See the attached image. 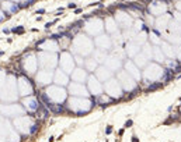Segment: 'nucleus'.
<instances>
[{
  "label": "nucleus",
  "instance_id": "nucleus-52",
  "mask_svg": "<svg viewBox=\"0 0 181 142\" xmlns=\"http://www.w3.org/2000/svg\"><path fill=\"white\" fill-rule=\"evenodd\" d=\"M132 142H139V139L136 138V135H134V136H132Z\"/></svg>",
  "mask_w": 181,
  "mask_h": 142
},
{
  "label": "nucleus",
  "instance_id": "nucleus-15",
  "mask_svg": "<svg viewBox=\"0 0 181 142\" xmlns=\"http://www.w3.org/2000/svg\"><path fill=\"white\" fill-rule=\"evenodd\" d=\"M114 18L117 21L118 26L121 28V31H126V29H131L132 25H134V18L131 17V14L125 11V10H119V11H115L114 14Z\"/></svg>",
  "mask_w": 181,
  "mask_h": 142
},
{
  "label": "nucleus",
  "instance_id": "nucleus-38",
  "mask_svg": "<svg viewBox=\"0 0 181 142\" xmlns=\"http://www.w3.org/2000/svg\"><path fill=\"white\" fill-rule=\"evenodd\" d=\"M142 53H143V54L149 58V61H150V60H153V45H152L150 42H149V43L146 42L145 45L142 46Z\"/></svg>",
  "mask_w": 181,
  "mask_h": 142
},
{
  "label": "nucleus",
  "instance_id": "nucleus-28",
  "mask_svg": "<svg viewBox=\"0 0 181 142\" xmlns=\"http://www.w3.org/2000/svg\"><path fill=\"white\" fill-rule=\"evenodd\" d=\"M94 75L97 77L98 81H101V82L104 84V82H107L108 79H111V78L114 77V72L110 70V68H107L104 64H100L97 67V70L94 71Z\"/></svg>",
  "mask_w": 181,
  "mask_h": 142
},
{
  "label": "nucleus",
  "instance_id": "nucleus-51",
  "mask_svg": "<svg viewBox=\"0 0 181 142\" xmlns=\"http://www.w3.org/2000/svg\"><path fill=\"white\" fill-rule=\"evenodd\" d=\"M45 13V8H38L37 10V14H44Z\"/></svg>",
  "mask_w": 181,
  "mask_h": 142
},
{
  "label": "nucleus",
  "instance_id": "nucleus-7",
  "mask_svg": "<svg viewBox=\"0 0 181 142\" xmlns=\"http://www.w3.org/2000/svg\"><path fill=\"white\" fill-rule=\"evenodd\" d=\"M18 64H20L21 71L25 72V75H35L37 71H38V57H37V53L30 52V53H24V56L18 60Z\"/></svg>",
  "mask_w": 181,
  "mask_h": 142
},
{
  "label": "nucleus",
  "instance_id": "nucleus-12",
  "mask_svg": "<svg viewBox=\"0 0 181 142\" xmlns=\"http://www.w3.org/2000/svg\"><path fill=\"white\" fill-rule=\"evenodd\" d=\"M115 78L119 81V84H121V86H122L124 92H126V93H131V92H134V90H136L138 88H139L138 81H135L134 78L131 77L125 70L118 71V72L115 74Z\"/></svg>",
  "mask_w": 181,
  "mask_h": 142
},
{
  "label": "nucleus",
  "instance_id": "nucleus-33",
  "mask_svg": "<svg viewBox=\"0 0 181 142\" xmlns=\"http://www.w3.org/2000/svg\"><path fill=\"white\" fill-rule=\"evenodd\" d=\"M161 50L164 53V56H167V57H175V56H177V49H175L173 45L170 46L167 42H163V43H161Z\"/></svg>",
  "mask_w": 181,
  "mask_h": 142
},
{
  "label": "nucleus",
  "instance_id": "nucleus-41",
  "mask_svg": "<svg viewBox=\"0 0 181 142\" xmlns=\"http://www.w3.org/2000/svg\"><path fill=\"white\" fill-rule=\"evenodd\" d=\"M74 56V63H76V67H84V63H86V57H83L80 54H73Z\"/></svg>",
  "mask_w": 181,
  "mask_h": 142
},
{
  "label": "nucleus",
  "instance_id": "nucleus-27",
  "mask_svg": "<svg viewBox=\"0 0 181 142\" xmlns=\"http://www.w3.org/2000/svg\"><path fill=\"white\" fill-rule=\"evenodd\" d=\"M0 8L6 13L7 18L11 17L13 14L18 13V11L21 10L20 4H18V3H14V1H11V0H3V1L0 3Z\"/></svg>",
  "mask_w": 181,
  "mask_h": 142
},
{
  "label": "nucleus",
  "instance_id": "nucleus-53",
  "mask_svg": "<svg viewBox=\"0 0 181 142\" xmlns=\"http://www.w3.org/2000/svg\"><path fill=\"white\" fill-rule=\"evenodd\" d=\"M74 13H76V14H80L81 13V8H76V10H74Z\"/></svg>",
  "mask_w": 181,
  "mask_h": 142
},
{
  "label": "nucleus",
  "instance_id": "nucleus-23",
  "mask_svg": "<svg viewBox=\"0 0 181 142\" xmlns=\"http://www.w3.org/2000/svg\"><path fill=\"white\" fill-rule=\"evenodd\" d=\"M104 65H105L107 68H110L114 74H117L118 71L122 70V67H124V61H122L121 58H118L117 56H114V54L110 53L108 57L105 58V61H104Z\"/></svg>",
  "mask_w": 181,
  "mask_h": 142
},
{
  "label": "nucleus",
  "instance_id": "nucleus-19",
  "mask_svg": "<svg viewBox=\"0 0 181 142\" xmlns=\"http://www.w3.org/2000/svg\"><path fill=\"white\" fill-rule=\"evenodd\" d=\"M37 49L38 52H51V53H60V46H59V42L55 40L52 38H45L39 40L37 43Z\"/></svg>",
  "mask_w": 181,
  "mask_h": 142
},
{
  "label": "nucleus",
  "instance_id": "nucleus-3",
  "mask_svg": "<svg viewBox=\"0 0 181 142\" xmlns=\"http://www.w3.org/2000/svg\"><path fill=\"white\" fill-rule=\"evenodd\" d=\"M95 104V97H79V96H69L66 100V110L73 114H87L91 111Z\"/></svg>",
  "mask_w": 181,
  "mask_h": 142
},
{
  "label": "nucleus",
  "instance_id": "nucleus-10",
  "mask_svg": "<svg viewBox=\"0 0 181 142\" xmlns=\"http://www.w3.org/2000/svg\"><path fill=\"white\" fill-rule=\"evenodd\" d=\"M17 86H18V93L20 97H27L34 95L35 92V82H32L28 75L20 74L17 77Z\"/></svg>",
  "mask_w": 181,
  "mask_h": 142
},
{
  "label": "nucleus",
  "instance_id": "nucleus-37",
  "mask_svg": "<svg viewBox=\"0 0 181 142\" xmlns=\"http://www.w3.org/2000/svg\"><path fill=\"white\" fill-rule=\"evenodd\" d=\"M134 61H135V64L138 65L139 68H142V67H146L148 65V63H149V58L143 54V53H139L136 57H134Z\"/></svg>",
  "mask_w": 181,
  "mask_h": 142
},
{
  "label": "nucleus",
  "instance_id": "nucleus-35",
  "mask_svg": "<svg viewBox=\"0 0 181 142\" xmlns=\"http://www.w3.org/2000/svg\"><path fill=\"white\" fill-rule=\"evenodd\" d=\"M108 54H110L108 52H104V50H100V49H94V52H93L91 56L97 60L98 64H104V61H105V58L108 57Z\"/></svg>",
  "mask_w": 181,
  "mask_h": 142
},
{
  "label": "nucleus",
  "instance_id": "nucleus-22",
  "mask_svg": "<svg viewBox=\"0 0 181 142\" xmlns=\"http://www.w3.org/2000/svg\"><path fill=\"white\" fill-rule=\"evenodd\" d=\"M124 70L126 71V72L134 78L135 81H138V82H141V81H142L141 68L135 64L134 60H126V61H124Z\"/></svg>",
  "mask_w": 181,
  "mask_h": 142
},
{
  "label": "nucleus",
  "instance_id": "nucleus-9",
  "mask_svg": "<svg viewBox=\"0 0 181 142\" xmlns=\"http://www.w3.org/2000/svg\"><path fill=\"white\" fill-rule=\"evenodd\" d=\"M84 32L88 36H98L101 33H104L105 28H104V19H101L100 17H93L84 21V26H83Z\"/></svg>",
  "mask_w": 181,
  "mask_h": 142
},
{
  "label": "nucleus",
  "instance_id": "nucleus-17",
  "mask_svg": "<svg viewBox=\"0 0 181 142\" xmlns=\"http://www.w3.org/2000/svg\"><path fill=\"white\" fill-rule=\"evenodd\" d=\"M54 74L55 70H41L37 71L35 74V85L37 86H49L51 84H54Z\"/></svg>",
  "mask_w": 181,
  "mask_h": 142
},
{
  "label": "nucleus",
  "instance_id": "nucleus-31",
  "mask_svg": "<svg viewBox=\"0 0 181 142\" xmlns=\"http://www.w3.org/2000/svg\"><path fill=\"white\" fill-rule=\"evenodd\" d=\"M98 63H97V60L93 57V56H88L86 57V63H84V68L88 71V74H94V71L97 70V67H98Z\"/></svg>",
  "mask_w": 181,
  "mask_h": 142
},
{
  "label": "nucleus",
  "instance_id": "nucleus-16",
  "mask_svg": "<svg viewBox=\"0 0 181 142\" xmlns=\"http://www.w3.org/2000/svg\"><path fill=\"white\" fill-rule=\"evenodd\" d=\"M21 104H23V107L25 109L27 114H31V116H34V114L42 107V103H41L39 97L34 96V95L27 96V97H21Z\"/></svg>",
  "mask_w": 181,
  "mask_h": 142
},
{
  "label": "nucleus",
  "instance_id": "nucleus-5",
  "mask_svg": "<svg viewBox=\"0 0 181 142\" xmlns=\"http://www.w3.org/2000/svg\"><path fill=\"white\" fill-rule=\"evenodd\" d=\"M18 97H20V93H18V86H17V77L16 74L10 72L6 77V82L1 88L0 100L6 103H14L16 100H18Z\"/></svg>",
  "mask_w": 181,
  "mask_h": 142
},
{
  "label": "nucleus",
  "instance_id": "nucleus-54",
  "mask_svg": "<svg viewBox=\"0 0 181 142\" xmlns=\"http://www.w3.org/2000/svg\"><path fill=\"white\" fill-rule=\"evenodd\" d=\"M1 1H3V0H0V3H1Z\"/></svg>",
  "mask_w": 181,
  "mask_h": 142
},
{
  "label": "nucleus",
  "instance_id": "nucleus-43",
  "mask_svg": "<svg viewBox=\"0 0 181 142\" xmlns=\"http://www.w3.org/2000/svg\"><path fill=\"white\" fill-rule=\"evenodd\" d=\"M160 82H153V84H150L148 85V88H146V90L148 92H150V90H154V89H157V88H160Z\"/></svg>",
  "mask_w": 181,
  "mask_h": 142
},
{
  "label": "nucleus",
  "instance_id": "nucleus-48",
  "mask_svg": "<svg viewBox=\"0 0 181 142\" xmlns=\"http://www.w3.org/2000/svg\"><path fill=\"white\" fill-rule=\"evenodd\" d=\"M175 8H177V11H180V13H181V0H178V1L175 3Z\"/></svg>",
  "mask_w": 181,
  "mask_h": 142
},
{
  "label": "nucleus",
  "instance_id": "nucleus-8",
  "mask_svg": "<svg viewBox=\"0 0 181 142\" xmlns=\"http://www.w3.org/2000/svg\"><path fill=\"white\" fill-rule=\"evenodd\" d=\"M38 64L44 70H56L59 65V53L37 52Z\"/></svg>",
  "mask_w": 181,
  "mask_h": 142
},
{
  "label": "nucleus",
  "instance_id": "nucleus-4",
  "mask_svg": "<svg viewBox=\"0 0 181 142\" xmlns=\"http://www.w3.org/2000/svg\"><path fill=\"white\" fill-rule=\"evenodd\" d=\"M13 125H14V129L17 132H20L21 135H25V136H30V135H34L38 128H39V121L35 118L34 116H20V117H16L13 118Z\"/></svg>",
  "mask_w": 181,
  "mask_h": 142
},
{
  "label": "nucleus",
  "instance_id": "nucleus-26",
  "mask_svg": "<svg viewBox=\"0 0 181 142\" xmlns=\"http://www.w3.org/2000/svg\"><path fill=\"white\" fill-rule=\"evenodd\" d=\"M70 75L66 74L63 70H60L59 67L55 70V74H54V84L55 85H59V86H65L66 88L67 85L70 84Z\"/></svg>",
  "mask_w": 181,
  "mask_h": 142
},
{
  "label": "nucleus",
  "instance_id": "nucleus-6",
  "mask_svg": "<svg viewBox=\"0 0 181 142\" xmlns=\"http://www.w3.org/2000/svg\"><path fill=\"white\" fill-rule=\"evenodd\" d=\"M166 75V68L160 67L159 63H149L145 67L143 75H142V81L145 84H153V82H160V79H163Z\"/></svg>",
  "mask_w": 181,
  "mask_h": 142
},
{
  "label": "nucleus",
  "instance_id": "nucleus-34",
  "mask_svg": "<svg viewBox=\"0 0 181 142\" xmlns=\"http://www.w3.org/2000/svg\"><path fill=\"white\" fill-rule=\"evenodd\" d=\"M95 102L100 104V106H102V107H107V106H110V104L112 103V102H115V100L111 96H108L107 93H101L98 97H95Z\"/></svg>",
  "mask_w": 181,
  "mask_h": 142
},
{
  "label": "nucleus",
  "instance_id": "nucleus-46",
  "mask_svg": "<svg viewBox=\"0 0 181 142\" xmlns=\"http://www.w3.org/2000/svg\"><path fill=\"white\" fill-rule=\"evenodd\" d=\"M132 124H134V121H132V120H128V121H125V125H124V128H129V127H131Z\"/></svg>",
  "mask_w": 181,
  "mask_h": 142
},
{
  "label": "nucleus",
  "instance_id": "nucleus-47",
  "mask_svg": "<svg viewBox=\"0 0 181 142\" xmlns=\"http://www.w3.org/2000/svg\"><path fill=\"white\" fill-rule=\"evenodd\" d=\"M175 57L178 58V61L181 63V46L178 47V49H177V56H175Z\"/></svg>",
  "mask_w": 181,
  "mask_h": 142
},
{
  "label": "nucleus",
  "instance_id": "nucleus-20",
  "mask_svg": "<svg viewBox=\"0 0 181 142\" xmlns=\"http://www.w3.org/2000/svg\"><path fill=\"white\" fill-rule=\"evenodd\" d=\"M67 92L70 96H79V97H91L90 92L87 89L86 84H80V82H73L70 81V84L66 86Z\"/></svg>",
  "mask_w": 181,
  "mask_h": 142
},
{
  "label": "nucleus",
  "instance_id": "nucleus-40",
  "mask_svg": "<svg viewBox=\"0 0 181 142\" xmlns=\"http://www.w3.org/2000/svg\"><path fill=\"white\" fill-rule=\"evenodd\" d=\"M168 42L171 43H175V45H181V35L180 33H171L168 38H166Z\"/></svg>",
  "mask_w": 181,
  "mask_h": 142
},
{
  "label": "nucleus",
  "instance_id": "nucleus-25",
  "mask_svg": "<svg viewBox=\"0 0 181 142\" xmlns=\"http://www.w3.org/2000/svg\"><path fill=\"white\" fill-rule=\"evenodd\" d=\"M88 71L84 67H76L73 70V72L70 74V79L73 82H80V84H86L88 79Z\"/></svg>",
  "mask_w": 181,
  "mask_h": 142
},
{
  "label": "nucleus",
  "instance_id": "nucleus-29",
  "mask_svg": "<svg viewBox=\"0 0 181 142\" xmlns=\"http://www.w3.org/2000/svg\"><path fill=\"white\" fill-rule=\"evenodd\" d=\"M104 28H105V32H107L108 35H111V36L122 32L121 28L118 26V24H117V21H115V18L111 17V15H107V17H105V19H104Z\"/></svg>",
  "mask_w": 181,
  "mask_h": 142
},
{
  "label": "nucleus",
  "instance_id": "nucleus-30",
  "mask_svg": "<svg viewBox=\"0 0 181 142\" xmlns=\"http://www.w3.org/2000/svg\"><path fill=\"white\" fill-rule=\"evenodd\" d=\"M124 47H125L126 56H128V57H131V58L136 57V56L142 52V46L139 45V43H136V42H132V40H128Z\"/></svg>",
  "mask_w": 181,
  "mask_h": 142
},
{
  "label": "nucleus",
  "instance_id": "nucleus-24",
  "mask_svg": "<svg viewBox=\"0 0 181 142\" xmlns=\"http://www.w3.org/2000/svg\"><path fill=\"white\" fill-rule=\"evenodd\" d=\"M148 11L150 15L159 17L160 14H164L167 11V3H160V0H153L148 6Z\"/></svg>",
  "mask_w": 181,
  "mask_h": 142
},
{
  "label": "nucleus",
  "instance_id": "nucleus-18",
  "mask_svg": "<svg viewBox=\"0 0 181 142\" xmlns=\"http://www.w3.org/2000/svg\"><path fill=\"white\" fill-rule=\"evenodd\" d=\"M86 85H87V89L90 92L91 97H98L101 93H104V84L101 81H98L94 74L88 75V79H87V82H86Z\"/></svg>",
  "mask_w": 181,
  "mask_h": 142
},
{
  "label": "nucleus",
  "instance_id": "nucleus-21",
  "mask_svg": "<svg viewBox=\"0 0 181 142\" xmlns=\"http://www.w3.org/2000/svg\"><path fill=\"white\" fill-rule=\"evenodd\" d=\"M94 45L97 49H100V50H104V52H111L112 50V47H114V43H112V38H111V35H108V33H101L98 36H95L94 39Z\"/></svg>",
  "mask_w": 181,
  "mask_h": 142
},
{
  "label": "nucleus",
  "instance_id": "nucleus-14",
  "mask_svg": "<svg viewBox=\"0 0 181 142\" xmlns=\"http://www.w3.org/2000/svg\"><path fill=\"white\" fill-rule=\"evenodd\" d=\"M59 67L60 70H63L66 74H72L73 70L76 68V63H74V56L72 52L67 50H62L59 53Z\"/></svg>",
  "mask_w": 181,
  "mask_h": 142
},
{
  "label": "nucleus",
  "instance_id": "nucleus-36",
  "mask_svg": "<svg viewBox=\"0 0 181 142\" xmlns=\"http://www.w3.org/2000/svg\"><path fill=\"white\" fill-rule=\"evenodd\" d=\"M110 53L114 54V56H117L118 58H121L122 61L126 58V52H125V47H124V46H114L112 50H111Z\"/></svg>",
  "mask_w": 181,
  "mask_h": 142
},
{
  "label": "nucleus",
  "instance_id": "nucleus-44",
  "mask_svg": "<svg viewBox=\"0 0 181 142\" xmlns=\"http://www.w3.org/2000/svg\"><path fill=\"white\" fill-rule=\"evenodd\" d=\"M4 19H7V15H6V13H4V11L0 8V24H1Z\"/></svg>",
  "mask_w": 181,
  "mask_h": 142
},
{
  "label": "nucleus",
  "instance_id": "nucleus-42",
  "mask_svg": "<svg viewBox=\"0 0 181 142\" xmlns=\"http://www.w3.org/2000/svg\"><path fill=\"white\" fill-rule=\"evenodd\" d=\"M24 31H25V28H24L23 25L13 26V28H11V32H13V33H17V35H21V33H24Z\"/></svg>",
  "mask_w": 181,
  "mask_h": 142
},
{
  "label": "nucleus",
  "instance_id": "nucleus-1",
  "mask_svg": "<svg viewBox=\"0 0 181 142\" xmlns=\"http://www.w3.org/2000/svg\"><path fill=\"white\" fill-rule=\"evenodd\" d=\"M38 97L44 106H47L49 103L65 104L67 97H69V92H67V88H65V86L51 84L49 86H45L44 90H41Z\"/></svg>",
  "mask_w": 181,
  "mask_h": 142
},
{
  "label": "nucleus",
  "instance_id": "nucleus-13",
  "mask_svg": "<svg viewBox=\"0 0 181 142\" xmlns=\"http://www.w3.org/2000/svg\"><path fill=\"white\" fill-rule=\"evenodd\" d=\"M0 113L6 117V118H16V117L27 114V111L23 107V104L16 103V102H14V103H7V104L0 106Z\"/></svg>",
  "mask_w": 181,
  "mask_h": 142
},
{
  "label": "nucleus",
  "instance_id": "nucleus-39",
  "mask_svg": "<svg viewBox=\"0 0 181 142\" xmlns=\"http://www.w3.org/2000/svg\"><path fill=\"white\" fill-rule=\"evenodd\" d=\"M159 36H160V35H159V33H156V32H154V33L149 32V42H150L153 46H159L161 43V40L159 39Z\"/></svg>",
  "mask_w": 181,
  "mask_h": 142
},
{
  "label": "nucleus",
  "instance_id": "nucleus-32",
  "mask_svg": "<svg viewBox=\"0 0 181 142\" xmlns=\"http://www.w3.org/2000/svg\"><path fill=\"white\" fill-rule=\"evenodd\" d=\"M153 60L154 63H159V64H163L166 61V56L159 46H153Z\"/></svg>",
  "mask_w": 181,
  "mask_h": 142
},
{
  "label": "nucleus",
  "instance_id": "nucleus-2",
  "mask_svg": "<svg viewBox=\"0 0 181 142\" xmlns=\"http://www.w3.org/2000/svg\"><path fill=\"white\" fill-rule=\"evenodd\" d=\"M95 49L94 40L87 33H77L73 39H72V45L69 47V50L73 54H80L83 57H88L91 56Z\"/></svg>",
  "mask_w": 181,
  "mask_h": 142
},
{
  "label": "nucleus",
  "instance_id": "nucleus-11",
  "mask_svg": "<svg viewBox=\"0 0 181 142\" xmlns=\"http://www.w3.org/2000/svg\"><path fill=\"white\" fill-rule=\"evenodd\" d=\"M104 93H107L108 96H111L114 100H119L124 97L125 92L121 86L119 81L115 77H112L111 79H108L107 82H104Z\"/></svg>",
  "mask_w": 181,
  "mask_h": 142
},
{
  "label": "nucleus",
  "instance_id": "nucleus-50",
  "mask_svg": "<svg viewBox=\"0 0 181 142\" xmlns=\"http://www.w3.org/2000/svg\"><path fill=\"white\" fill-rule=\"evenodd\" d=\"M67 8H76V3H69V4H67Z\"/></svg>",
  "mask_w": 181,
  "mask_h": 142
},
{
  "label": "nucleus",
  "instance_id": "nucleus-49",
  "mask_svg": "<svg viewBox=\"0 0 181 142\" xmlns=\"http://www.w3.org/2000/svg\"><path fill=\"white\" fill-rule=\"evenodd\" d=\"M111 132H112V125H108L105 129V134H111Z\"/></svg>",
  "mask_w": 181,
  "mask_h": 142
},
{
  "label": "nucleus",
  "instance_id": "nucleus-45",
  "mask_svg": "<svg viewBox=\"0 0 181 142\" xmlns=\"http://www.w3.org/2000/svg\"><path fill=\"white\" fill-rule=\"evenodd\" d=\"M56 22H58V18H55L54 21H51V22H47V24H45V28L48 29V28H49V26L52 25V24H56Z\"/></svg>",
  "mask_w": 181,
  "mask_h": 142
}]
</instances>
